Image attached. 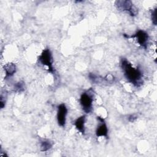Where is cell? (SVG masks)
I'll list each match as a JSON object with an SVG mask.
<instances>
[{
  "instance_id": "1",
  "label": "cell",
  "mask_w": 157,
  "mask_h": 157,
  "mask_svg": "<svg viewBox=\"0 0 157 157\" xmlns=\"http://www.w3.org/2000/svg\"><path fill=\"white\" fill-rule=\"evenodd\" d=\"M121 67L126 78L129 82L131 83L136 86H139L142 85V74L139 69L134 68L125 58H123L121 59Z\"/></svg>"
},
{
  "instance_id": "2",
  "label": "cell",
  "mask_w": 157,
  "mask_h": 157,
  "mask_svg": "<svg viewBox=\"0 0 157 157\" xmlns=\"http://www.w3.org/2000/svg\"><path fill=\"white\" fill-rule=\"evenodd\" d=\"M115 5L118 10L127 11L131 16H135L137 13V9L131 1H117Z\"/></svg>"
},
{
  "instance_id": "3",
  "label": "cell",
  "mask_w": 157,
  "mask_h": 157,
  "mask_svg": "<svg viewBox=\"0 0 157 157\" xmlns=\"http://www.w3.org/2000/svg\"><path fill=\"white\" fill-rule=\"evenodd\" d=\"M39 62L44 66L48 67V70L50 72H53V58L51 52L48 48L44 49L39 57Z\"/></svg>"
},
{
  "instance_id": "4",
  "label": "cell",
  "mask_w": 157,
  "mask_h": 157,
  "mask_svg": "<svg viewBox=\"0 0 157 157\" xmlns=\"http://www.w3.org/2000/svg\"><path fill=\"white\" fill-rule=\"evenodd\" d=\"M80 102L83 110L86 113H90L92 110L93 98L89 91L83 93L80 98Z\"/></svg>"
},
{
  "instance_id": "5",
  "label": "cell",
  "mask_w": 157,
  "mask_h": 157,
  "mask_svg": "<svg viewBox=\"0 0 157 157\" xmlns=\"http://www.w3.org/2000/svg\"><path fill=\"white\" fill-rule=\"evenodd\" d=\"M129 37L136 38L137 42L139 44V45H140L141 47L145 48H147L149 37L148 34L146 32L142 30H139L134 35L131 36V37Z\"/></svg>"
},
{
  "instance_id": "6",
  "label": "cell",
  "mask_w": 157,
  "mask_h": 157,
  "mask_svg": "<svg viewBox=\"0 0 157 157\" xmlns=\"http://www.w3.org/2000/svg\"><path fill=\"white\" fill-rule=\"evenodd\" d=\"M67 113V109L64 104H61L58 105L57 111V121L58 124L61 127H64L65 126Z\"/></svg>"
},
{
  "instance_id": "7",
  "label": "cell",
  "mask_w": 157,
  "mask_h": 157,
  "mask_svg": "<svg viewBox=\"0 0 157 157\" xmlns=\"http://www.w3.org/2000/svg\"><path fill=\"white\" fill-rule=\"evenodd\" d=\"M98 119L101 121V124H99L96 131V134L98 137H101V136H104L107 137V133H108V129L107 127L104 122V120L99 117H98Z\"/></svg>"
},
{
  "instance_id": "8",
  "label": "cell",
  "mask_w": 157,
  "mask_h": 157,
  "mask_svg": "<svg viewBox=\"0 0 157 157\" xmlns=\"http://www.w3.org/2000/svg\"><path fill=\"white\" fill-rule=\"evenodd\" d=\"M85 115H82L78 117L74 122V125L76 129L82 134L85 133Z\"/></svg>"
},
{
  "instance_id": "9",
  "label": "cell",
  "mask_w": 157,
  "mask_h": 157,
  "mask_svg": "<svg viewBox=\"0 0 157 157\" xmlns=\"http://www.w3.org/2000/svg\"><path fill=\"white\" fill-rule=\"evenodd\" d=\"M4 69L6 72V78L12 76L16 72V66L15 64L9 63L4 65Z\"/></svg>"
},
{
  "instance_id": "10",
  "label": "cell",
  "mask_w": 157,
  "mask_h": 157,
  "mask_svg": "<svg viewBox=\"0 0 157 157\" xmlns=\"http://www.w3.org/2000/svg\"><path fill=\"white\" fill-rule=\"evenodd\" d=\"M52 146V144L47 140L42 141L40 143V150L42 151H45L49 150Z\"/></svg>"
},
{
  "instance_id": "11",
  "label": "cell",
  "mask_w": 157,
  "mask_h": 157,
  "mask_svg": "<svg viewBox=\"0 0 157 157\" xmlns=\"http://www.w3.org/2000/svg\"><path fill=\"white\" fill-rule=\"evenodd\" d=\"M15 89L18 92H21L24 90V85L21 82L17 83L15 86Z\"/></svg>"
},
{
  "instance_id": "12",
  "label": "cell",
  "mask_w": 157,
  "mask_h": 157,
  "mask_svg": "<svg viewBox=\"0 0 157 157\" xmlns=\"http://www.w3.org/2000/svg\"><path fill=\"white\" fill-rule=\"evenodd\" d=\"M151 19L153 23L156 25V8H155L151 12Z\"/></svg>"
}]
</instances>
